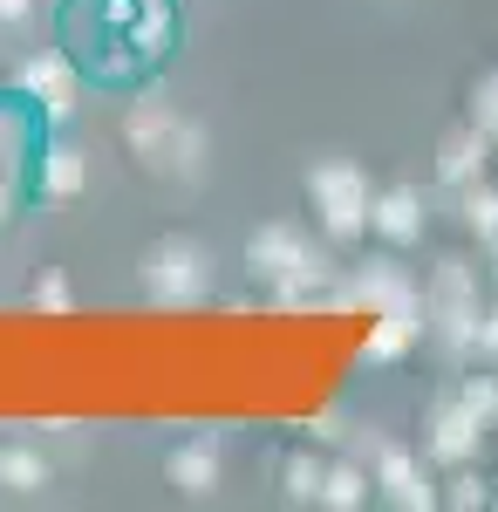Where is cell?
I'll use <instances>...</instances> for the list:
<instances>
[{"label":"cell","mask_w":498,"mask_h":512,"mask_svg":"<svg viewBox=\"0 0 498 512\" xmlns=\"http://www.w3.org/2000/svg\"><path fill=\"white\" fill-rule=\"evenodd\" d=\"M307 205H314V219H321V233L335 239V246H355V239H369V205H376V185H369V171L355 158H314L301 178Z\"/></svg>","instance_id":"cell-4"},{"label":"cell","mask_w":498,"mask_h":512,"mask_svg":"<svg viewBox=\"0 0 498 512\" xmlns=\"http://www.w3.org/2000/svg\"><path fill=\"white\" fill-rule=\"evenodd\" d=\"M492 431L464 396H451V403H437L430 417H423V458L430 465H444V472H458V465H471L478 458V437Z\"/></svg>","instance_id":"cell-8"},{"label":"cell","mask_w":498,"mask_h":512,"mask_svg":"<svg viewBox=\"0 0 498 512\" xmlns=\"http://www.w3.org/2000/svg\"><path fill=\"white\" fill-rule=\"evenodd\" d=\"M492 267H498V239H492Z\"/></svg>","instance_id":"cell-28"},{"label":"cell","mask_w":498,"mask_h":512,"mask_svg":"<svg viewBox=\"0 0 498 512\" xmlns=\"http://www.w3.org/2000/svg\"><path fill=\"white\" fill-rule=\"evenodd\" d=\"M164 478H171L185 499H212V492H219V444H212V437H185V444L164 458Z\"/></svg>","instance_id":"cell-12"},{"label":"cell","mask_w":498,"mask_h":512,"mask_svg":"<svg viewBox=\"0 0 498 512\" xmlns=\"http://www.w3.org/2000/svg\"><path fill=\"white\" fill-rule=\"evenodd\" d=\"M492 431H498V417H492Z\"/></svg>","instance_id":"cell-29"},{"label":"cell","mask_w":498,"mask_h":512,"mask_svg":"<svg viewBox=\"0 0 498 512\" xmlns=\"http://www.w3.org/2000/svg\"><path fill=\"white\" fill-rule=\"evenodd\" d=\"M14 89L35 103V117L69 123V117H76V103H82L76 55H62V48H41V55H28V62H21V76H14Z\"/></svg>","instance_id":"cell-7"},{"label":"cell","mask_w":498,"mask_h":512,"mask_svg":"<svg viewBox=\"0 0 498 512\" xmlns=\"http://www.w3.org/2000/svg\"><path fill=\"white\" fill-rule=\"evenodd\" d=\"M301 431H307V444H335L342 437V410H314Z\"/></svg>","instance_id":"cell-24"},{"label":"cell","mask_w":498,"mask_h":512,"mask_svg":"<svg viewBox=\"0 0 498 512\" xmlns=\"http://www.w3.org/2000/svg\"><path fill=\"white\" fill-rule=\"evenodd\" d=\"M376 492H383L389 506H403V512H430V506H444V492L430 485L423 458L410 451V444H389V437H376Z\"/></svg>","instance_id":"cell-9"},{"label":"cell","mask_w":498,"mask_h":512,"mask_svg":"<svg viewBox=\"0 0 498 512\" xmlns=\"http://www.w3.org/2000/svg\"><path fill=\"white\" fill-rule=\"evenodd\" d=\"M137 287L157 308H198V301H212V253H205V239H192V233L151 239L144 260H137Z\"/></svg>","instance_id":"cell-5"},{"label":"cell","mask_w":498,"mask_h":512,"mask_svg":"<svg viewBox=\"0 0 498 512\" xmlns=\"http://www.w3.org/2000/svg\"><path fill=\"white\" fill-rule=\"evenodd\" d=\"M464 403H471V410H478V417H485V424H492V417H498V383H492V376H464Z\"/></svg>","instance_id":"cell-23"},{"label":"cell","mask_w":498,"mask_h":512,"mask_svg":"<svg viewBox=\"0 0 498 512\" xmlns=\"http://www.w3.org/2000/svg\"><path fill=\"white\" fill-rule=\"evenodd\" d=\"M14 212H21V178H7V171H0V226H7Z\"/></svg>","instance_id":"cell-26"},{"label":"cell","mask_w":498,"mask_h":512,"mask_svg":"<svg viewBox=\"0 0 498 512\" xmlns=\"http://www.w3.org/2000/svg\"><path fill=\"white\" fill-rule=\"evenodd\" d=\"M369 492H376V472H369V465H355V458H342V465H328V472H321L314 506H328V512H362V506H369Z\"/></svg>","instance_id":"cell-15"},{"label":"cell","mask_w":498,"mask_h":512,"mask_svg":"<svg viewBox=\"0 0 498 512\" xmlns=\"http://www.w3.org/2000/svg\"><path fill=\"white\" fill-rule=\"evenodd\" d=\"M28 308H41V315H69V308H76V287H69V274H62V267H41L35 287H28Z\"/></svg>","instance_id":"cell-20"},{"label":"cell","mask_w":498,"mask_h":512,"mask_svg":"<svg viewBox=\"0 0 498 512\" xmlns=\"http://www.w3.org/2000/svg\"><path fill=\"white\" fill-rule=\"evenodd\" d=\"M41 198H82L89 192V158H82V144H69V137H48L41 144Z\"/></svg>","instance_id":"cell-13"},{"label":"cell","mask_w":498,"mask_h":512,"mask_svg":"<svg viewBox=\"0 0 498 512\" xmlns=\"http://www.w3.org/2000/svg\"><path fill=\"white\" fill-rule=\"evenodd\" d=\"M444 506H451V512H485V506H492V485L471 472V465H458V472H451V492H444Z\"/></svg>","instance_id":"cell-21"},{"label":"cell","mask_w":498,"mask_h":512,"mask_svg":"<svg viewBox=\"0 0 498 512\" xmlns=\"http://www.w3.org/2000/svg\"><path fill=\"white\" fill-rule=\"evenodd\" d=\"M321 472H328V465H321L314 451H287V458H280V492H287L294 506H314V492H321Z\"/></svg>","instance_id":"cell-18"},{"label":"cell","mask_w":498,"mask_h":512,"mask_svg":"<svg viewBox=\"0 0 498 512\" xmlns=\"http://www.w3.org/2000/svg\"><path fill=\"white\" fill-rule=\"evenodd\" d=\"M123 144H130V158L144 164L151 178H205V158H212V144H205V130L192 117H178L164 96H144V103H130V117H123Z\"/></svg>","instance_id":"cell-2"},{"label":"cell","mask_w":498,"mask_h":512,"mask_svg":"<svg viewBox=\"0 0 498 512\" xmlns=\"http://www.w3.org/2000/svg\"><path fill=\"white\" fill-rule=\"evenodd\" d=\"M28 158H41V151H35V103L21 96V103H0V171L28 178Z\"/></svg>","instance_id":"cell-14"},{"label":"cell","mask_w":498,"mask_h":512,"mask_svg":"<svg viewBox=\"0 0 498 512\" xmlns=\"http://www.w3.org/2000/svg\"><path fill=\"white\" fill-rule=\"evenodd\" d=\"M471 123H485V137H498V69L471 89Z\"/></svg>","instance_id":"cell-22"},{"label":"cell","mask_w":498,"mask_h":512,"mask_svg":"<svg viewBox=\"0 0 498 512\" xmlns=\"http://www.w3.org/2000/svg\"><path fill=\"white\" fill-rule=\"evenodd\" d=\"M28 14H35V0H0V21H7V28H14V21H28Z\"/></svg>","instance_id":"cell-27"},{"label":"cell","mask_w":498,"mask_h":512,"mask_svg":"<svg viewBox=\"0 0 498 512\" xmlns=\"http://www.w3.org/2000/svg\"><path fill=\"white\" fill-rule=\"evenodd\" d=\"M485 123H458L444 144H437V178L451 185V192H464V185H478L485 178Z\"/></svg>","instance_id":"cell-11"},{"label":"cell","mask_w":498,"mask_h":512,"mask_svg":"<svg viewBox=\"0 0 498 512\" xmlns=\"http://www.w3.org/2000/svg\"><path fill=\"white\" fill-rule=\"evenodd\" d=\"M369 233L383 239V246H417L423 239V192L417 185H383L376 192V205H369Z\"/></svg>","instance_id":"cell-10"},{"label":"cell","mask_w":498,"mask_h":512,"mask_svg":"<svg viewBox=\"0 0 498 512\" xmlns=\"http://www.w3.org/2000/svg\"><path fill=\"white\" fill-rule=\"evenodd\" d=\"M335 308H369V315H410L423 321V280L403 267V260H389V253H376L369 267H355V280H348L342 294H328Z\"/></svg>","instance_id":"cell-6"},{"label":"cell","mask_w":498,"mask_h":512,"mask_svg":"<svg viewBox=\"0 0 498 512\" xmlns=\"http://www.w3.org/2000/svg\"><path fill=\"white\" fill-rule=\"evenodd\" d=\"M246 274L273 294V308H307V301L328 294L335 260H328L294 219H267V226L246 233Z\"/></svg>","instance_id":"cell-1"},{"label":"cell","mask_w":498,"mask_h":512,"mask_svg":"<svg viewBox=\"0 0 498 512\" xmlns=\"http://www.w3.org/2000/svg\"><path fill=\"white\" fill-rule=\"evenodd\" d=\"M458 198H464V226L492 246V239H498V185H485V178H478V185H464Z\"/></svg>","instance_id":"cell-19"},{"label":"cell","mask_w":498,"mask_h":512,"mask_svg":"<svg viewBox=\"0 0 498 512\" xmlns=\"http://www.w3.org/2000/svg\"><path fill=\"white\" fill-rule=\"evenodd\" d=\"M478 355H485V362H498V301L485 308V321H478Z\"/></svg>","instance_id":"cell-25"},{"label":"cell","mask_w":498,"mask_h":512,"mask_svg":"<svg viewBox=\"0 0 498 512\" xmlns=\"http://www.w3.org/2000/svg\"><path fill=\"white\" fill-rule=\"evenodd\" d=\"M478 321H485V301H478V267L471 260H437L430 280H423V328L437 335L444 355H478Z\"/></svg>","instance_id":"cell-3"},{"label":"cell","mask_w":498,"mask_h":512,"mask_svg":"<svg viewBox=\"0 0 498 512\" xmlns=\"http://www.w3.org/2000/svg\"><path fill=\"white\" fill-rule=\"evenodd\" d=\"M55 485V465L41 458L35 444H0V492H14V499H35Z\"/></svg>","instance_id":"cell-16"},{"label":"cell","mask_w":498,"mask_h":512,"mask_svg":"<svg viewBox=\"0 0 498 512\" xmlns=\"http://www.w3.org/2000/svg\"><path fill=\"white\" fill-rule=\"evenodd\" d=\"M423 321L410 315H376V328H369V342H362V362H403V355L417 349Z\"/></svg>","instance_id":"cell-17"}]
</instances>
